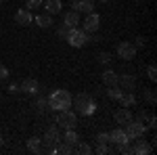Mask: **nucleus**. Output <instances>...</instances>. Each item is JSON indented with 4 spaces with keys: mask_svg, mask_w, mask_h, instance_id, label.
Instances as JSON below:
<instances>
[{
    "mask_svg": "<svg viewBox=\"0 0 157 155\" xmlns=\"http://www.w3.org/2000/svg\"><path fill=\"white\" fill-rule=\"evenodd\" d=\"M71 103L75 105L80 115H92V113H97V103L88 95H78L75 99H71Z\"/></svg>",
    "mask_w": 157,
    "mask_h": 155,
    "instance_id": "7ed1b4c3",
    "label": "nucleus"
},
{
    "mask_svg": "<svg viewBox=\"0 0 157 155\" xmlns=\"http://www.w3.org/2000/svg\"><path fill=\"white\" fill-rule=\"evenodd\" d=\"M149 128H153V130L157 128V119H155V115H149Z\"/></svg>",
    "mask_w": 157,
    "mask_h": 155,
    "instance_id": "c9c22d12",
    "label": "nucleus"
},
{
    "mask_svg": "<svg viewBox=\"0 0 157 155\" xmlns=\"http://www.w3.org/2000/svg\"><path fill=\"white\" fill-rule=\"evenodd\" d=\"M9 92H11V95L19 92V86H17V84H11V86H9Z\"/></svg>",
    "mask_w": 157,
    "mask_h": 155,
    "instance_id": "4c0bfd02",
    "label": "nucleus"
},
{
    "mask_svg": "<svg viewBox=\"0 0 157 155\" xmlns=\"http://www.w3.org/2000/svg\"><path fill=\"white\" fill-rule=\"evenodd\" d=\"M55 124L59 128H63V130H71V128H75V124H78V115L73 111H69V109H63V111H59Z\"/></svg>",
    "mask_w": 157,
    "mask_h": 155,
    "instance_id": "20e7f679",
    "label": "nucleus"
},
{
    "mask_svg": "<svg viewBox=\"0 0 157 155\" xmlns=\"http://www.w3.org/2000/svg\"><path fill=\"white\" fill-rule=\"evenodd\" d=\"M61 143V132L59 126H48L46 132H44V138H42V151H48V153H57L55 151V145Z\"/></svg>",
    "mask_w": 157,
    "mask_h": 155,
    "instance_id": "f03ea898",
    "label": "nucleus"
},
{
    "mask_svg": "<svg viewBox=\"0 0 157 155\" xmlns=\"http://www.w3.org/2000/svg\"><path fill=\"white\" fill-rule=\"evenodd\" d=\"M36 107H38V113H46V111H48V99H44V96H40V99H38L36 101Z\"/></svg>",
    "mask_w": 157,
    "mask_h": 155,
    "instance_id": "393cba45",
    "label": "nucleus"
},
{
    "mask_svg": "<svg viewBox=\"0 0 157 155\" xmlns=\"http://www.w3.org/2000/svg\"><path fill=\"white\" fill-rule=\"evenodd\" d=\"M63 143H67V145H71V147H75V145L80 143V134L75 132V128H71V130H67L65 134H63V138H61Z\"/></svg>",
    "mask_w": 157,
    "mask_h": 155,
    "instance_id": "dca6fc26",
    "label": "nucleus"
},
{
    "mask_svg": "<svg viewBox=\"0 0 157 155\" xmlns=\"http://www.w3.org/2000/svg\"><path fill=\"white\" fill-rule=\"evenodd\" d=\"M67 42L75 48H82L86 46V42H88V34H86L84 29H78V27H71L69 29V34H67Z\"/></svg>",
    "mask_w": 157,
    "mask_h": 155,
    "instance_id": "423d86ee",
    "label": "nucleus"
},
{
    "mask_svg": "<svg viewBox=\"0 0 157 155\" xmlns=\"http://www.w3.org/2000/svg\"><path fill=\"white\" fill-rule=\"evenodd\" d=\"M27 149H29L32 153H42V138H40V136L27 138Z\"/></svg>",
    "mask_w": 157,
    "mask_h": 155,
    "instance_id": "6ab92c4d",
    "label": "nucleus"
},
{
    "mask_svg": "<svg viewBox=\"0 0 157 155\" xmlns=\"http://www.w3.org/2000/svg\"><path fill=\"white\" fill-rule=\"evenodd\" d=\"M147 76H149V80H153V82L157 80V69H155V65H149V67H147Z\"/></svg>",
    "mask_w": 157,
    "mask_h": 155,
    "instance_id": "c756f323",
    "label": "nucleus"
},
{
    "mask_svg": "<svg viewBox=\"0 0 157 155\" xmlns=\"http://www.w3.org/2000/svg\"><path fill=\"white\" fill-rule=\"evenodd\" d=\"M19 90H23V92H27V95H36L38 90H40V84H38L34 78H27V80H23V82H21Z\"/></svg>",
    "mask_w": 157,
    "mask_h": 155,
    "instance_id": "f8f14e48",
    "label": "nucleus"
},
{
    "mask_svg": "<svg viewBox=\"0 0 157 155\" xmlns=\"http://www.w3.org/2000/svg\"><path fill=\"white\" fill-rule=\"evenodd\" d=\"M75 153L88 155V153H92V147H90V145H86V143H78V145H75Z\"/></svg>",
    "mask_w": 157,
    "mask_h": 155,
    "instance_id": "bb28decb",
    "label": "nucleus"
},
{
    "mask_svg": "<svg viewBox=\"0 0 157 155\" xmlns=\"http://www.w3.org/2000/svg\"><path fill=\"white\" fill-rule=\"evenodd\" d=\"M113 118H115V122H117V124L126 126L130 119H134V115H132V111H130V107H121V109H117V111H115V115H113Z\"/></svg>",
    "mask_w": 157,
    "mask_h": 155,
    "instance_id": "9b49d317",
    "label": "nucleus"
},
{
    "mask_svg": "<svg viewBox=\"0 0 157 155\" xmlns=\"http://www.w3.org/2000/svg\"><path fill=\"white\" fill-rule=\"evenodd\" d=\"M25 6H27V11H36V9L42 6V0H27Z\"/></svg>",
    "mask_w": 157,
    "mask_h": 155,
    "instance_id": "cd10ccee",
    "label": "nucleus"
},
{
    "mask_svg": "<svg viewBox=\"0 0 157 155\" xmlns=\"http://www.w3.org/2000/svg\"><path fill=\"white\" fill-rule=\"evenodd\" d=\"M136 119H140V122H145V119H149V115H147L145 111H138V118Z\"/></svg>",
    "mask_w": 157,
    "mask_h": 155,
    "instance_id": "58836bf2",
    "label": "nucleus"
},
{
    "mask_svg": "<svg viewBox=\"0 0 157 155\" xmlns=\"http://www.w3.org/2000/svg\"><path fill=\"white\" fill-rule=\"evenodd\" d=\"M121 92H124V90H121L117 84H115V86H109V88H107V96H109V99H115V101L121 96Z\"/></svg>",
    "mask_w": 157,
    "mask_h": 155,
    "instance_id": "5701e85b",
    "label": "nucleus"
},
{
    "mask_svg": "<svg viewBox=\"0 0 157 155\" xmlns=\"http://www.w3.org/2000/svg\"><path fill=\"white\" fill-rule=\"evenodd\" d=\"M6 78H9V69L4 65H0V80H6Z\"/></svg>",
    "mask_w": 157,
    "mask_h": 155,
    "instance_id": "72a5a7b5",
    "label": "nucleus"
},
{
    "mask_svg": "<svg viewBox=\"0 0 157 155\" xmlns=\"http://www.w3.org/2000/svg\"><path fill=\"white\" fill-rule=\"evenodd\" d=\"M117 153H121V155H134V153H132V145H130V141H126V143H120V145H117Z\"/></svg>",
    "mask_w": 157,
    "mask_h": 155,
    "instance_id": "b1692460",
    "label": "nucleus"
},
{
    "mask_svg": "<svg viewBox=\"0 0 157 155\" xmlns=\"http://www.w3.org/2000/svg\"><path fill=\"white\" fill-rule=\"evenodd\" d=\"M69 29H71V27H67V25H63V27H59V36H61V38H67V34H69Z\"/></svg>",
    "mask_w": 157,
    "mask_h": 155,
    "instance_id": "473e14b6",
    "label": "nucleus"
},
{
    "mask_svg": "<svg viewBox=\"0 0 157 155\" xmlns=\"http://www.w3.org/2000/svg\"><path fill=\"white\" fill-rule=\"evenodd\" d=\"M63 23L67 25V27H75V25L80 23V13H78V11L65 13V17H63Z\"/></svg>",
    "mask_w": 157,
    "mask_h": 155,
    "instance_id": "2eb2a0df",
    "label": "nucleus"
},
{
    "mask_svg": "<svg viewBox=\"0 0 157 155\" xmlns=\"http://www.w3.org/2000/svg\"><path fill=\"white\" fill-rule=\"evenodd\" d=\"M2 2H4V0H0V4H2Z\"/></svg>",
    "mask_w": 157,
    "mask_h": 155,
    "instance_id": "a19ab883",
    "label": "nucleus"
},
{
    "mask_svg": "<svg viewBox=\"0 0 157 155\" xmlns=\"http://www.w3.org/2000/svg\"><path fill=\"white\" fill-rule=\"evenodd\" d=\"M73 11L78 13H94V0H73Z\"/></svg>",
    "mask_w": 157,
    "mask_h": 155,
    "instance_id": "1a4fd4ad",
    "label": "nucleus"
},
{
    "mask_svg": "<svg viewBox=\"0 0 157 155\" xmlns=\"http://www.w3.org/2000/svg\"><path fill=\"white\" fill-rule=\"evenodd\" d=\"M61 0H46V4H44V9L48 15H55V13H61Z\"/></svg>",
    "mask_w": 157,
    "mask_h": 155,
    "instance_id": "aec40b11",
    "label": "nucleus"
},
{
    "mask_svg": "<svg viewBox=\"0 0 157 155\" xmlns=\"http://www.w3.org/2000/svg\"><path fill=\"white\" fill-rule=\"evenodd\" d=\"M36 23L40 25V27H50V25H52V17H50V15H38Z\"/></svg>",
    "mask_w": 157,
    "mask_h": 155,
    "instance_id": "4be33fe9",
    "label": "nucleus"
},
{
    "mask_svg": "<svg viewBox=\"0 0 157 155\" xmlns=\"http://www.w3.org/2000/svg\"><path fill=\"white\" fill-rule=\"evenodd\" d=\"M97 143H98V145L111 143V141H109V132H101V134H97Z\"/></svg>",
    "mask_w": 157,
    "mask_h": 155,
    "instance_id": "c85d7f7f",
    "label": "nucleus"
},
{
    "mask_svg": "<svg viewBox=\"0 0 157 155\" xmlns=\"http://www.w3.org/2000/svg\"><path fill=\"white\" fill-rule=\"evenodd\" d=\"M15 21H17L19 25L32 23V13L27 11V9H21V11H17V15H15Z\"/></svg>",
    "mask_w": 157,
    "mask_h": 155,
    "instance_id": "f3484780",
    "label": "nucleus"
},
{
    "mask_svg": "<svg viewBox=\"0 0 157 155\" xmlns=\"http://www.w3.org/2000/svg\"><path fill=\"white\" fill-rule=\"evenodd\" d=\"M134 46H145V38L138 36V38H136V42H134Z\"/></svg>",
    "mask_w": 157,
    "mask_h": 155,
    "instance_id": "e433bc0d",
    "label": "nucleus"
},
{
    "mask_svg": "<svg viewBox=\"0 0 157 155\" xmlns=\"http://www.w3.org/2000/svg\"><path fill=\"white\" fill-rule=\"evenodd\" d=\"M117 57L124 61H130L136 57V46L130 44V42H120L117 44Z\"/></svg>",
    "mask_w": 157,
    "mask_h": 155,
    "instance_id": "0eeeda50",
    "label": "nucleus"
},
{
    "mask_svg": "<svg viewBox=\"0 0 157 155\" xmlns=\"http://www.w3.org/2000/svg\"><path fill=\"white\" fill-rule=\"evenodd\" d=\"M55 151H57V153H63V155H69V153H73V147H71V145H67V143H63V141H61V143H59V147H55Z\"/></svg>",
    "mask_w": 157,
    "mask_h": 155,
    "instance_id": "a878e982",
    "label": "nucleus"
},
{
    "mask_svg": "<svg viewBox=\"0 0 157 155\" xmlns=\"http://www.w3.org/2000/svg\"><path fill=\"white\" fill-rule=\"evenodd\" d=\"M0 145H2V136H0Z\"/></svg>",
    "mask_w": 157,
    "mask_h": 155,
    "instance_id": "ea45409f",
    "label": "nucleus"
},
{
    "mask_svg": "<svg viewBox=\"0 0 157 155\" xmlns=\"http://www.w3.org/2000/svg\"><path fill=\"white\" fill-rule=\"evenodd\" d=\"M98 61H101V63H109V61H111V52H101V55H98Z\"/></svg>",
    "mask_w": 157,
    "mask_h": 155,
    "instance_id": "7c9ffc66",
    "label": "nucleus"
},
{
    "mask_svg": "<svg viewBox=\"0 0 157 155\" xmlns=\"http://www.w3.org/2000/svg\"><path fill=\"white\" fill-rule=\"evenodd\" d=\"M109 141H111V143H115V145H120V143H126V141H128V136H126L124 128H115V130L109 132Z\"/></svg>",
    "mask_w": 157,
    "mask_h": 155,
    "instance_id": "ddd939ff",
    "label": "nucleus"
},
{
    "mask_svg": "<svg viewBox=\"0 0 157 155\" xmlns=\"http://www.w3.org/2000/svg\"><path fill=\"white\" fill-rule=\"evenodd\" d=\"M48 107L52 111H63V109H69L71 107V95H69V90H52L48 96Z\"/></svg>",
    "mask_w": 157,
    "mask_h": 155,
    "instance_id": "f257e3e1",
    "label": "nucleus"
},
{
    "mask_svg": "<svg viewBox=\"0 0 157 155\" xmlns=\"http://www.w3.org/2000/svg\"><path fill=\"white\" fill-rule=\"evenodd\" d=\"M103 82L107 84V86H115V84H117V73L113 72V69L103 72Z\"/></svg>",
    "mask_w": 157,
    "mask_h": 155,
    "instance_id": "412c9836",
    "label": "nucleus"
},
{
    "mask_svg": "<svg viewBox=\"0 0 157 155\" xmlns=\"http://www.w3.org/2000/svg\"><path fill=\"white\" fill-rule=\"evenodd\" d=\"M97 153L98 155H107L109 153V147H107V145H98V147H97Z\"/></svg>",
    "mask_w": 157,
    "mask_h": 155,
    "instance_id": "2f4dec72",
    "label": "nucleus"
},
{
    "mask_svg": "<svg viewBox=\"0 0 157 155\" xmlns=\"http://www.w3.org/2000/svg\"><path fill=\"white\" fill-rule=\"evenodd\" d=\"M98 25H101V17L97 13H88V17L84 21V32L86 34H94V32H98Z\"/></svg>",
    "mask_w": 157,
    "mask_h": 155,
    "instance_id": "6e6552de",
    "label": "nucleus"
},
{
    "mask_svg": "<svg viewBox=\"0 0 157 155\" xmlns=\"http://www.w3.org/2000/svg\"><path fill=\"white\" fill-rule=\"evenodd\" d=\"M145 96H147V101H149L151 105H155V92H151V90H149V92H145Z\"/></svg>",
    "mask_w": 157,
    "mask_h": 155,
    "instance_id": "f704fd0d",
    "label": "nucleus"
},
{
    "mask_svg": "<svg viewBox=\"0 0 157 155\" xmlns=\"http://www.w3.org/2000/svg\"><path fill=\"white\" fill-rule=\"evenodd\" d=\"M145 130H147V126H145V122H140V119H130V122L126 124V128H124L126 136H128V141L140 138V136L145 134Z\"/></svg>",
    "mask_w": 157,
    "mask_h": 155,
    "instance_id": "39448f33",
    "label": "nucleus"
},
{
    "mask_svg": "<svg viewBox=\"0 0 157 155\" xmlns=\"http://www.w3.org/2000/svg\"><path fill=\"white\" fill-rule=\"evenodd\" d=\"M132 153L134 155H147V153H151V145L147 143V141H138V143L132 147Z\"/></svg>",
    "mask_w": 157,
    "mask_h": 155,
    "instance_id": "a211bd4d",
    "label": "nucleus"
},
{
    "mask_svg": "<svg viewBox=\"0 0 157 155\" xmlns=\"http://www.w3.org/2000/svg\"><path fill=\"white\" fill-rule=\"evenodd\" d=\"M117 86H120L121 90H134V86H136V78H134L132 73L117 76Z\"/></svg>",
    "mask_w": 157,
    "mask_h": 155,
    "instance_id": "9d476101",
    "label": "nucleus"
},
{
    "mask_svg": "<svg viewBox=\"0 0 157 155\" xmlns=\"http://www.w3.org/2000/svg\"><path fill=\"white\" fill-rule=\"evenodd\" d=\"M117 101L121 103V107H132L134 103H136V96H134L132 90H124V92H121V96L117 99Z\"/></svg>",
    "mask_w": 157,
    "mask_h": 155,
    "instance_id": "4468645a",
    "label": "nucleus"
}]
</instances>
